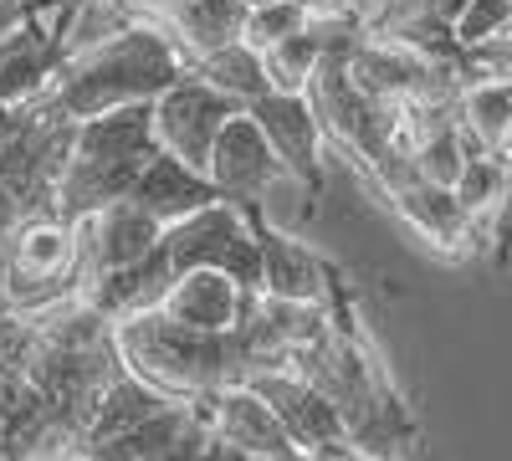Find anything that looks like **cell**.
Returning <instances> with one entry per match:
<instances>
[{"label":"cell","mask_w":512,"mask_h":461,"mask_svg":"<svg viewBox=\"0 0 512 461\" xmlns=\"http://www.w3.org/2000/svg\"><path fill=\"white\" fill-rule=\"evenodd\" d=\"M113 339L123 364L149 380L154 390L190 400L200 390H216V385H241L256 380L267 369H282L292 359H282L262 333L251 323L231 328V333H205L190 323H175L164 308H144V313H128L113 323Z\"/></svg>","instance_id":"obj_1"},{"label":"cell","mask_w":512,"mask_h":461,"mask_svg":"<svg viewBox=\"0 0 512 461\" xmlns=\"http://www.w3.org/2000/svg\"><path fill=\"white\" fill-rule=\"evenodd\" d=\"M185 72H190V57L180 52V41L164 26L144 21L134 31L113 36L108 47L62 62V72L52 82V103L82 123V118H98V113H113L128 103H154Z\"/></svg>","instance_id":"obj_2"},{"label":"cell","mask_w":512,"mask_h":461,"mask_svg":"<svg viewBox=\"0 0 512 461\" xmlns=\"http://www.w3.org/2000/svg\"><path fill=\"white\" fill-rule=\"evenodd\" d=\"M0 282L11 313H47L88 287L77 221L52 211H26L0 241Z\"/></svg>","instance_id":"obj_3"},{"label":"cell","mask_w":512,"mask_h":461,"mask_svg":"<svg viewBox=\"0 0 512 461\" xmlns=\"http://www.w3.org/2000/svg\"><path fill=\"white\" fill-rule=\"evenodd\" d=\"M164 251H169L175 277L195 272V267H221V272H231L246 287L262 292V211L216 200V205H205V211L169 226Z\"/></svg>","instance_id":"obj_4"},{"label":"cell","mask_w":512,"mask_h":461,"mask_svg":"<svg viewBox=\"0 0 512 461\" xmlns=\"http://www.w3.org/2000/svg\"><path fill=\"white\" fill-rule=\"evenodd\" d=\"M246 103H236L231 93L210 88V82L190 67L175 88H164L154 98V134H159V149L180 154L195 170H210V149H216L226 118L241 113Z\"/></svg>","instance_id":"obj_5"},{"label":"cell","mask_w":512,"mask_h":461,"mask_svg":"<svg viewBox=\"0 0 512 461\" xmlns=\"http://www.w3.org/2000/svg\"><path fill=\"white\" fill-rule=\"evenodd\" d=\"M195 410V421L210 431V436H221L231 446H241L246 456H292V451H303L292 441V431L282 426V415L267 405V395L256 390L251 380L241 385H216V390H200L185 400Z\"/></svg>","instance_id":"obj_6"},{"label":"cell","mask_w":512,"mask_h":461,"mask_svg":"<svg viewBox=\"0 0 512 461\" xmlns=\"http://www.w3.org/2000/svg\"><path fill=\"white\" fill-rule=\"evenodd\" d=\"M205 175L216 180L221 200L246 205V211H262V195H267L277 180H292L287 164H282V154L272 149L267 129L256 123L251 108H241V113L226 118L216 149H210V170H205Z\"/></svg>","instance_id":"obj_7"},{"label":"cell","mask_w":512,"mask_h":461,"mask_svg":"<svg viewBox=\"0 0 512 461\" xmlns=\"http://www.w3.org/2000/svg\"><path fill=\"white\" fill-rule=\"evenodd\" d=\"M251 385L267 395V405L282 415V426L292 431V441L303 446V451H349V446H354L349 421L338 415V405H333L297 364H282V369L256 374Z\"/></svg>","instance_id":"obj_8"},{"label":"cell","mask_w":512,"mask_h":461,"mask_svg":"<svg viewBox=\"0 0 512 461\" xmlns=\"http://www.w3.org/2000/svg\"><path fill=\"white\" fill-rule=\"evenodd\" d=\"M164 231H169V226H164L154 211H144L134 195L108 200L103 211L82 216V221H77V236H82V267H88V282L103 277V272H118V267L144 262L149 251L164 241Z\"/></svg>","instance_id":"obj_9"},{"label":"cell","mask_w":512,"mask_h":461,"mask_svg":"<svg viewBox=\"0 0 512 461\" xmlns=\"http://www.w3.org/2000/svg\"><path fill=\"white\" fill-rule=\"evenodd\" d=\"M251 113H256V123L267 129V139H272V149L282 154V164H287V175L303 185L308 195H323V118H318V108H313V98L308 93H267V98H256L251 103Z\"/></svg>","instance_id":"obj_10"},{"label":"cell","mask_w":512,"mask_h":461,"mask_svg":"<svg viewBox=\"0 0 512 461\" xmlns=\"http://www.w3.org/2000/svg\"><path fill=\"white\" fill-rule=\"evenodd\" d=\"M390 211L420 236V241H431L441 257L461 262V257H472V251L487 246V231L472 221V211L461 205V195L451 185H431V180H415L405 185L400 195H390Z\"/></svg>","instance_id":"obj_11"},{"label":"cell","mask_w":512,"mask_h":461,"mask_svg":"<svg viewBox=\"0 0 512 461\" xmlns=\"http://www.w3.org/2000/svg\"><path fill=\"white\" fill-rule=\"evenodd\" d=\"M251 298H256V287H246L241 277H231L221 267H195V272H180L169 282L159 308L175 323H190V328H205V333H231V328L246 323Z\"/></svg>","instance_id":"obj_12"},{"label":"cell","mask_w":512,"mask_h":461,"mask_svg":"<svg viewBox=\"0 0 512 461\" xmlns=\"http://www.w3.org/2000/svg\"><path fill=\"white\" fill-rule=\"evenodd\" d=\"M338 272L333 262H323L318 251H308L303 241H292L287 231H272L262 221V292L272 298H297V303H333Z\"/></svg>","instance_id":"obj_13"},{"label":"cell","mask_w":512,"mask_h":461,"mask_svg":"<svg viewBox=\"0 0 512 461\" xmlns=\"http://www.w3.org/2000/svg\"><path fill=\"white\" fill-rule=\"evenodd\" d=\"M134 200L144 205V211H154L164 226H175V221L205 211V205H216L221 190H216V180H210L205 170L185 164L180 154L154 149L149 164H144V175H139V185H134Z\"/></svg>","instance_id":"obj_14"},{"label":"cell","mask_w":512,"mask_h":461,"mask_svg":"<svg viewBox=\"0 0 512 461\" xmlns=\"http://www.w3.org/2000/svg\"><path fill=\"white\" fill-rule=\"evenodd\" d=\"M251 6L256 0H180L159 26L180 41V52L190 62L210 57L231 47V41H246V21H251Z\"/></svg>","instance_id":"obj_15"},{"label":"cell","mask_w":512,"mask_h":461,"mask_svg":"<svg viewBox=\"0 0 512 461\" xmlns=\"http://www.w3.org/2000/svg\"><path fill=\"white\" fill-rule=\"evenodd\" d=\"M159 149L154 134V103H128L98 118H82L72 134L77 159H149Z\"/></svg>","instance_id":"obj_16"},{"label":"cell","mask_w":512,"mask_h":461,"mask_svg":"<svg viewBox=\"0 0 512 461\" xmlns=\"http://www.w3.org/2000/svg\"><path fill=\"white\" fill-rule=\"evenodd\" d=\"M144 26V11L134 0H72V6L52 21V47L62 62L88 57L98 47H108L113 36Z\"/></svg>","instance_id":"obj_17"},{"label":"cell","mask_w":512,"mask_h":461,"mask_svg":"<svg viewBox=\"0 0 512 461\" xmlns=\"http://www.w3.org/2000/svg\"><path fill=\"white\" fill-rule=\"evenodd\" d=\"M456 129L472 154H512V77L466 82L456 103Z\"/></svg>","instance_id":"obj_18"},{"label":"cell","mask_w":512,"mask_h":461,"mask_svg":"<svg viewBox=\"0 0 512 461\" xmlns=\"http://www.w3.org/2000/svg\"><path fill=\"white\" fill-rule=\"evenodd\" d=\"M169 405H180V400H175V395H164V390H154L149 380H139L134 369H123L118 380L98 395V405H93L88 446H103V441H113V436H123V431H134V426L154 421V415L169 410Z\"/></svg>","instance_id":"obj_19"},{"label":"cell","mask_w":512,"mask_h":461,"mask_svg":"<svg viewBox=\"0 0 512 461\" xmlns=\"http://www.w3.org/2000/svg\"><path fill=\"white\" fill-rule=\"evenodd\" d=\"M210 88H221V93H231L236 103H256V98H267L272 93V77H267V57L251 47V41H231V47H221V52H210V57H200V62H190Z\"/></svg>","instance_id":"obj_20"},{"label":"cell","mask_w":512,"mask_h":461,"mask_svg":"<svg viewBox=\"0 0 512 461\" xmlns=\"http://www.w3.org/2000/svg\"><path fill=\"white\" fill-rule=\"evenodd\" d=\"M328 52H333V47H328V41H323L313 26H303V31L287 36V41H277L272 52H262V57H267L272 88H277V93H308Z\"/></svg>","instance_id":"obj_21"},{"label":"cell","mask_w":512,"mask_h":461,"mask_svg":"<svg viewBox=\"0 0 512 461\" xmlns=\"http://www.w3.org/2000/svg\"><path fill=\"white\" fill-rule=\"evenodd\" d=\"M456 195H461V205L472 211V221L492 241L502 195H507V159L502 154H472V159H466V170H461V180H456Z\"/></svg>","instance_id":"obj_22"},{"label":"cell","mask_w":512,"mask_h":461,"mask_svg":"<svg viewBox=\"0 0 512 461\" xmlns=\"http://www.w3.org/2000/svg\"><path fill=\"white\" fill-rule=\"evenodd\" d=\"M466 159H472V149H466L461 129H456V123H446V129H436L431 139L415 149V170H420V180L451 185V190H456V180H461V170H466Z\"/></svg>","instance_id":"obj_23"},{"label":"cell","mask_w":512,"mask_h":461,"mask_svg":"<svg viewBox=\"0 0 512 461\" xmlns=\"http://www.w3.org/2000/svg\"><path fill=\"white\" fill-rule=\"evenodd\" d=\"M303 26H308V6H303V0H256L251 21H246V41L256 52H272L277 41L297 36Z\"/></svg>","instance_id":"obj_24"},{"label":"cell","mask_w":512,"mask_h":461,"mask_svg":"<svg viewBox=\"0 0 512 461\" xmlns=\"http://www.w3.org/2000/svg\"><path fill=\"white\" fill-rule=\"evenodd\" d=\"M507 26H512V0H466L456 16V41L466 52H477L487 41H497Z\"/></svg>","instance_id":"obj_25"},{"label":"cell","mask_w":512,"mask_h":461,"mask_svg":"<svg viewBox=\"0 0 512 461\" xmlns=\"http://www.w3.org/2000/svg\"><path fill=\"white\" fill-rule=\"evenodd\" d=\"M492 251H497L502 267L512 262V154H507V195H502V211H497V226H492Z\"/></svg>","instance_id":"obj_26"},{"label":"cell","mask_w":512,"mask_h":461,"mask_svg":"<svg viewBox=\"0 0 512 461\" xmlns=\"http://www.w3.org/2000/svg\"><path fill=\"white\" fill-rule=\"evenodd\" d=\"M21 216H26V200H21L11 185H0V241H6V231H11Z\"/></svg>","instance_id":"obj_27"},{"label":"cell","mask_w":512,"mask_h":461,"mask_svg":"<svg viewBox=\"0 0 512 461\" xmlns=\"http://www.w3.org/2000/svg\"><path fill=\"white\" fill-rule=\"evenodd\" d=\"M195 461H256V456H246L241 446H231V441H221V436H205V446H200Z\"/></svg>","instance_id":"obj_28"},{"label":"cell","mask_w":512,"mask_h":461,"mask_svg":"<svg viewBox=\"0 0 512 461\" xmlns=\"http://www.w3.org/2000/svg\"><path fill=\"white\" fill-rule=\"evenodd\" d=\"M21 118H26V108H6V103H0V149L11 144V134L21 129Z\"/></svg>","instance_id":"obj_29"},{"label":"cell","mask_w":512,"mask_h":461,"mask_svg":"<svg viewBox=\"0 0 512 461\" xmlns=\"http://www.w3.org/2000/svg\"><path fill=\"white\" fill-rule=\"evenodd\" d=\"M11 313V303H6V282H0V318H6Z\"/></svg>","instance_id":"obj_30"}]
</instances>
